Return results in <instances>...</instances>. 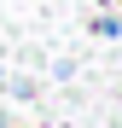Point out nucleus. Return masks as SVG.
Wrapping results in <instances>:
<instances>
[{"label": "nucleus", "instance_id": "obj_1", "mask_svg": "<svg viewBox=\"0 0 122 128\" xmlns=\"http://www.w3.org/2000/svg\"><path fill=\"white\" fill-rule=\"evenodd\" d=\"M93 35H99V41H116V35H122V24L105 12V18H93Z\"/></svg>", "mask_w": 122, "mask_h": 128}, {"label": "nucleus", "instance_id": "obj_2", "mask_svg": "<svg viewBox=\"0 0 122 128\" xmlns=\"http://www.w3.org/2000/svg\"><path fill=\"white\" fill-rule=\"evenodd\" d=\"M116 6H122V0H116Z\"/></svg>", "mask_w": 122, "mask_h": 128}]
</instances>
